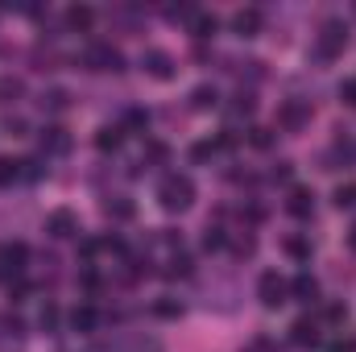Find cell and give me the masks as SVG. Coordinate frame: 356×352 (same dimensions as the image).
Masks as SVG:
<instances>
[{"mask_svg": "<svg viewBox=\"0 0 356 352\" xmlns=\"http://www.w3.org/2000/svg\"><path fill=\"white\" fill-rule=\"evenodd\" d=\"M104 211H108L112 220H133V211H137V207H133V199L116 195V199H108V203H104Z\"/></svg>", "mask_w": 356, "mask_h": 352, "instance_id": "obj_22", "label": "cell"}, {"mask_svg": "<svg viewBox=\"0 0 356 352\" xmlns=\"http://www.w3.org/2000/svg\"><path fill=\"white\" fill-rule=\"evenodd\" d=\"M249 141H253L257 150H269V145H273V129H261V125H257V129H249Z\"/></svg>", "mask_w": 356, "mask_h": 352, "instance_id": "obj_31", "label": "cell"}, {"mask_svg": "<svg viewBox=\"0 0 356 352\" xmlns=\"http://www.w3.org/2000/svg\"><path fill=\"white\" fill-rule=\"evenodd\" d=\"M141 71H145L149 79H162V83H166V79H175V75H178L175 58H170L166 50H145V54H141Z\"/></svg>", "mask_w": 356, "mask_h": 352, "instance_id": "obj_7", "label": "cell"}, {"mask_svg": "<svg viewBox=\"0 0 356 352\" xmlns=\"http://www.w3.org/2000/svg\"><path fill=\"white\" fill-rule=\"evenodd\" d=\"M83 67L88 71H124V54L112 46V42H91L88 50H83Z\"/></svg>", "mask_w": 356, "mask_h": 352, "instance_id": "obj_3", "label": "cell"}, {"mask_svg": "<svg viewBox=\"0 0 356 352\" xmlns=\"http://www.w3.org/2000/svg\"><path fill=\"white\" fill-rule=\"evenodd\" d=\"M257 298H261V307L277 311V307L290 298V282H286L277 269H266V273H261V282H257Z\"/></svg>", "mask_w": 356, "mask_h": 352, "instance_id": "obj_4", "label": "cell"}, {"mask_svg": "<svg viewBox=\"0 0 356 352\" xmlns=\"http://www.w3.org/2000/svg\"><path fill=\"white\" fill-rule=\"evenodd\" d=\"M42 175H46L42 158H25V162H21V178H42Z\"/></svg>", "mask_w": 356, "mask_h": 352, "instance_id": "obj_32", "label": "cell"}, {"mask_svg": "<svg viewBox=\"0 0 356 352\" xmlns=\"http://www.w3.org/2000/svg\"><path fill=\"white\" fill-rule=\"evenodd\" d=\"M290 340L298 344V349H315L319 344V319H294V328H290Z\"/></svg>", "mask_w": 356, "mask_h": 352, "instance_id": "obj_11", "label": "cell"}, {"mask_svg": "<svg viewBox=\"0 0 356 352\" xmlns=\"http://www.w3.org/2000/svg\"><path fill=\"white\" fill-rule=\"evenodd\" d=\"M120 145H124V129L120 125H99L95 129V150L99 154H116Z\"/></svg>", "mask_w": 356, "mask_h": 352, "instance_id": "obj_12", "label": "cell"}, {"mask_svg": "<svg viewBox=\"0 0 356 352\" xmlns=\"http://www.w3.org/2000/svg\"><path fill=\"white\" fill-rule=\"evenodd\" d=\"M46 232H50L54 241H71V237H79V216H75L71 207H58V211L46 216Z\"/></svg>", "mask_w": 356, "mask_h": 352, "instance_id": "obj_6", "label": "cell"}, {"mask_svg": "<svg viewBox=\"0 0 356 352\" xmlns=\"http://www.w3.org/2000/svg\"><path fill=\"white\" fill-rule=\"evenodd\" d=\"M95 328H99L95 307H75V311H71V332H75V336H91Z\"/></svg>", "mask_w": 356, "mask_h": 352, "instance_id": "obj_14", "label": "cell"}, {"mask_svg": "<svg viewBox=\"0 0 356 352\" xmlns=\"http://www.w3.org/2000/svg\"><path fill=\"white\" fill-rule=\"evenodd\" d=\"M249 112H253V95H245V91H241V95H236V104H232V116H249Z\"/></svg>", "mask_w": 356, "mask_h": 352, "instance_id": "obj_35", "label": "cell"}, {"mask_svg": "<svg viewBox=\"0 0 356 352\" xmlns=\"http://www.w3.org/2000/svg\"><path fill=\"white\" fill-rule=\"evenodd\" d=\"M340 99H344L348 108H356V79L353 83H340Z\"/></svg>", "mask_w": 356, "mask_h": 352, "instance_id": "obj_37", "label": "cell"}, {"mask_svg": "<svg viewBox=\"0 0 356 352\" xmlns=\"http://www.w3.org/2000/svg\"><path fill=\"white\" fill-rule=\"evenodd\" d=\"M307 120H311V108H307L302 99H286V104L277 108V129H282V133H298Z\"/></svg>", "mask_w": 356, "mask_h": 352, "instance_id": "obj_8", "label": "cell"}, {"mask_svg": "<svg viewBox=\"0 0 356 352\" xmlns=\"http://www.w3.org/2000/svg\"><path fill=\"white\" fill-rule=\"evenodd\" d=\"M286 253H290L294 262H311V241H302V237H286Z\"/></svg>", "mask_w": 356, "mask_h": 352, "instance_id": "obj_24", "label": "cell"}, {"mask_svg": "<svg viewBox=\"0 0 356 352\" xmlns=\"http://www.w3.org/2000/svg\"><path fill=\"white\" fill-rule=\"evenodd\" d=\"M332 199H336V207H340V211H356V182H340Z\"/></svg>", "mask_w": 356, "mask_h": 352, "instance_id": "obj_23", "label": "cell"}, {"mask_svg": "<svg viewBox=\"0 0 356 352\" xmlns=\"http://www.w3.org/2000/svg\"><path fill=\"white\" fill-rule=\"evenodd\" d=\"M4 328H8V336H25V323H21V319H17V315H13V319H8V323H4Z\"/></svg>", "mask_w": 356, "mask_h": 352, "instance_id": "obj_38", "label": "cell"}, {"mask_svg": "<svg viewBox=\"0 0 356 352\" xmlns=\"http://www.w3.org/2000/svg\"><path fill=\"white\" fill-rule=\"evenodd\" d=\"M166 273H170V278H186V273H191V257L178 249L175 257H170V269H166Z\"/></svg>", "mask_w": 356, "mask_h": 352, "instance_id": "obj_30", "label": "cell"}, {"mask_svg": "<svg viewBox=\"0 0 356 352\" xmlns=\"http://www.w3.org/2000/svg\"><path fill=\"white\" fill-rule=\"evenodd\" d=\"M91 25H95V8H91V4H71V8H67V29L88 33Z\"/></svg>", "mask_w": 356, "mask_h": 352, "instance_id": "obj_13", "label": "cell"}, {"mask_svg": "<svg viewBox=\"0 0 356 352\" xmlns=\"http://www.w3.org/2000/svg\"><path fill=\"white\" fill-rule=\"evenodd\" d=\"M224 245H228V232L207 224V232H203V249H207V253H216V249H224Z\"/></svg>", "mask_w": 356, "mask_h": 352, "instance_id": "obj_27", "label": "cell"}, {"mask_svg": "<svg viewBox=\"0 0 356 352\" xmlns=\"http://www.w3.org/2000/svg\"><path fill=\"white\" fill-rule=\"evenodd\" d=\"M253 253H257V241H253V237L236 241V257H253Z\"/></svg>", "mask_w": 356, "mask_h": 352, "instance_id": "obj_36", "label": "cell"}, {"mask_svg": "<svg viewBox=\"0 0 356 352\" xmlns=\"http://www.w3.org/2000/svg\"><path fill=\"white\" fill-rule=\"evenodd\" d=\"M348 245H353V249H356V228H353V237H348Z\"/></svg>", "mask_w": 356, "mask_h": 352, "instance_id": "obj_41", "label": "cell"}, {"mask_svg": "<svg viewBox=\"0 0 356 352\" xmlns=\"http://www.w3.org/2000/svg\"><path fill=\"white\" fill-rule=\"evenodd\" d=\"M344 46H348V25H344L340 17L323 21V25H319V38H315V54H319L323 63H332V58L344 54Z\"/></svg>", "mask_w": 356, "mask_h": 352, "instance_id": "obj_2", "label": "cell"}, {"mask_svg": "<svg viewBox=\"0 0 356 352\" xmlns=\"http://www.w3.org/2000/svg\"><path fill=\"white\" fill-rule=\"evenodd\" d=\"M158 203H162L166 211H186V207L195 203V182L186 175H166L162 186H158Z\"/></svg>", "mask_w": 356, "mask_h": 352, "instance_id": "obj_1", "label": "cell"}, {"mask_svg": "<svg viewBox=\"0 0 356 352\" xmlns=\"http://www.w3.org/2000/svg\"><path fill=\"white\" fill-rule=\"evenodd\" d=\"M38 328H42V332H54V328H58V307H54V303H46V307H42Z\"/></svg>", "mask_w": 356, "mask_h": 352, "instance_id": "obj_29", "label": "cell"}, {"mask_svg": "<svg viewBox=\"0 0 356 352\" xmlns=\"http://www.w3.org/2000/svg\"><path fill=\"white\" fill-rule=\"evenodd\" d=\"M261 25H266L261 8H241V13L232 17V29H236L241 38H257V33H261Z\"/></svg>", "mask_w": 356, "mask_h": 352, "instance_id": "obj_10", "label": "cell"}, {"mask_svg": "<svg viewBox=\"0 0 356 352\" xmlns=\"http://www.w3.org/2000/svg\"><path fill=\"white\" fill-rule=\"evenodd\" d=\"M290 294H294L298 303H315V298H319V282H315L311 273H298V278L290 282Z\"/></svg>", "mask_w": 356, "mask_h": 352, "instance_id": "obj_15", "label": "cell"}, {"mask_svg": "<svg viewBox=\"0 0 356 352\" xmlns=\"http://www.w3.org/2000/svg\"><path fill=\"white\" fill-rule=\"evenodd\" d=\"M216 154H220L216 141H199V145H191V162H207V158H216Z\"/></svg>", "mask_w": 356, "mask_h": 352, "instance_id": "obj_28", "label": "cell"}, {"mask_svg": "<svg viewBox=\"0 0 356 352\" xmlns=\"http://www.w3.org/2000/svg\"><path fill=\"white\" fill-rule=\"evenodd\" d=\"M166 162H170V145H166V141H145L141 166H166Z\"/></svg>", "mask_w": 356, "mask_h": 352, "instance_id": "obj_18", "label": "cell"}, {"mask_svg": "<svg viewBox=\"0 0 356 352\" xmlns=\"http://www.w3.org/2000/svg\"><path fill=\"white\" fill-rule=\"evenodd\" d=\"M120 129H124V133H141V129H149V112H145V108H129L124 120H120Z\"/></svg>", "mask_w": 356, "mask_h": 352, "instance_id": "obj_21", "label": "cell"}, {"mask_svg": "<svg viewBox=\"0 0 356 352\" xmlns=\"http://www.w3.org/2000/svg\"><path fill=\"white\" fill-rule=\"evenodd\" d=\"M42 108H46V112H67V108H71V95L63 88H46L42 91Z\"/></svg>", "mask_w": 356, "mask_h": 352, "instance_id": "obj_19", "label": "cell"}, {"mask_svg": "<svg viewBox=\"0 0 356 352\" xmlns=\"http://www.w3.org/2000/svg\"><path fill=\"white\" fill-rule=\"evenodd\" d=\"M273 178L286 182V178H290V162H277V166H273Z\"/></svg>", "mask_w": 356, "mask_h": 352, "instance_id": "obj_39", "label": "cell"}, {"mask_svg": "<svg viewBox=\"0 0 356 352\" xmlns=\"http://www.w3.org/2000/svg\"><path fill=\"white\" fill-rule=\"evenodd\" d=\"M21 178V162L17 158H0V186H13Z\"/></svg>", "mask_w": 356, "mask_h": 352, "instance_id": "obj_26", "label": "cell"}, {"mask_svg": "<svg viewBox=\"0 0 356 352\" xmlns=\"http://www.w3.org/2000/svg\"><path fill=\"white\" fill-rule=\"evenodd\" d=\"M286 211H290L294 220H307V216L315 211V195H311V186H290V199H286Z\"/></svg>", "mask_w": 356, "mask_h": 352, "instance_id": "obj_9", "label": "cell"}, {"mask_svg": "<svg viewBox=\"0 0 356 352\" xmlns=\"http://www.w3.org/2000/svg\"><path fill=\"white\" fill-rule=\"evenodd\" d=\"M38 141H42V158H67L71 154V133L63 125H46L38 133Z\"/></svg>", "mask_w": 356, "mask_h": 352, "instance_id": "obj_5", "label": "cell"}, {"mask_svg": "<svg viewBox=\"0 0 356 352\" xmlns=\"http://www.w3.org/2000/svg\"><path fill=\"white\" fill-rule=\"evenodd\" d=\"M13 95H21V79H0V104H8Z\"/></svg>", "mask_w": 356, "mask_h": 352, "instance_id": "obj_33", "label": "cell"}, {"mask_svg": "<svg viewBox=\"0 0 356 352\" xmlns=\"http://www.w3.org/2000/svg\"><path fill=\"white\" fill-rule=\"evenodd\" d=\"M191 33H195L199 42H207V38H216V33H220V17H216V13H199V17L191 21Z\"/></svg>", "mask_w": 356, "mask_h": 352, "instance_id": "obj_16", "label": "cell"}, {"mask_svg": "<svg viewBox=\"0 0 356 352\" xmlns=\"http://www.w3.org/2000/svg\"><path fill=\"white\" fill-rule=\"evenodd\" d=\"M327 352H356V340H348V344H332Z\"/></svg>", "mask_w": 356, "mask_h": 352, "instance_id": "obj_40", "label": "cell"}, {"mask_svg": "<svg viewBox=\"0 0 356 352\" xmlns=\"http://www.w3.org/2000/svg\"><path fill=\"white\" fill-rule=\"evenodd\" d=\"M216 104H220V91H216V88H207V83H203V88L191 91V108H195V112H207V108H216Z\"/></svg>", "mask_w": 356, "mask_h": 352, "instance_id": "obj_20", "label": "cell"}, {"mask_svg": "<svg viewBox=\"0 0 356 352\" xmlns=\"http://www.w3.org/2000/svg\"><path fill=\"white\" fill-rule=\"evenodd\" d=\"M154 315H158V319H178V315H182V303H178V298H158V303H154Z\"/></svg>", "mask_w": 356, "mask_h": 352, "instance_id": "obj_25", "label": "cell"}, {"mask_svg": "<svg viewBox=\"0 0 356 352\" xmlns=\"http://www.w3.org/2000/svg\"><path fill=\"white\" fill-rule=\"evenodd\" d=\"M25 262H29V249H25L21 241H17V245H8V249L0 253V265H4L8 273H21V269H25Z\"/></svg>", "mask_w": 356, "mask_h": 352, "instance_id": "obj_17", "label": "cell"}, {"mask_svg": "<svg viewBox=\"0 0 356 352\" xmlns=\"http://www.w3.org/2000/svg\"><path fill=\"white\" fill-rule=\"evenodd\" d=\"M323 319H327V323H344V319H348V307H344V303H332V307L323 311Z\"/></svg>", "mask_w": 356, "mask_h": 352, "instance_id": "obj_34", "label": "cell"}]
</instances>
